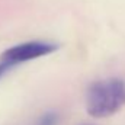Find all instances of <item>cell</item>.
<instances>
[{
  "label": "cell",
  "mask_w": 125,
  "mask_h": 125,
  "mask_svg": "<svg viewBox=\"0 0 125 125\" xmlns=\"http://www.w3.org/2000/svg\"><path fill=\"white\" fill-rule=\"evenodd\" d=\"M125 105V84L119 79L93 83L86 94V111L93 118H108Z\"/></svg>",
  "instance_id": "obj_1"
},
{
  "label": "cell",
  "mask_w": 125,
  "mask_h": 125,
  "mask_svg": "<svg viewBox=\"0 0 125 125\" xmlns=\"http://www.w3.org/2000/svg\"><path fill=\"white\" fill-rule=\"evenodd\" d=\"M84 125H89V124H84Z\"/></svg>",
  "instance_id": "obj_5"
},
{
  "label": "cell",
  "mask_w": 125,
  "mask_h": 125,
  "mask_svg": "<svg viewBox=\"0 0 125 125\" xmlns=\"http://www.w3.org/2000/svg\"><path fill=\"white\" fill-rule=\"evenodd\" d=\"M57 122H58V115L55 112H47L38 119L36 125H57Z\"/></svg>",
  "instance_id": "obj_3"
},
{
  "label": "cell",
  "mask_w": 125,
  "mask_h": 125,
  "mask_svg": "<svg viewBox=\"0 0 125 125\" xmlns=\"http://www.w3.org/2000/svg\"><path fill=\"white\" fill-rule=\"evenodd\" d=\"M13 67H10L9 64H6V62H3V61H0V79L7 73V71H10Z\"/></svg>",
  "instance_id": "obj_4"
},
{
  "label": "cell",
  "mask_w": 125,
  "mask_h": 125,
  "mask_svg": "<svg viewBox=\"0 0 125 125\" xmlns=\"http://www.w3.org/2000/svg\"><path fill=\"white\" fill-rule=\"evenodd\" d=\"M58 48H60L58 44L50 42V41H26V42L16 44L7 48L6 51H3L0 61L9 64L10 67H15L22 62L32 61V60L45 57L48 54H52Z\"/></svg>",
  "instance_id": "obj_2"
}]
</instances>
